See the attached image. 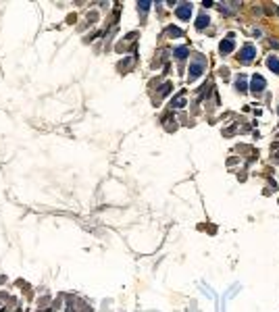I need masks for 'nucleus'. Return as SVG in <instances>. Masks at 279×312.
Here are the masks:
<instances>
[{"label": "nucleus", "mask_w": 279, "mask_h": 312, "mask_svg": "<svg viewBox=\"0 0 279 312\" xmlns=\"http://www.w3.org/2000/svg\"><path fill=\"white\" fill-rule=\"evenodd\" d=\"M202 71H204V65H202V63H192L187 75H190V79H198V77L202 75Z\"/></svg>", "instance_id": "3"}, {"label": "nucleus", "mask_w": 279, "mask_h": 312, "mask_svg": "<svg viewBox=\"0 0 279 312\" xmlns=\"http://www.w3.org/2000/svg\"><path fill=\"white\" fill-rule=\"evenodd\" d=\"M206 25H208V17H206V15H200L198 21H196V29H204Z\"/></svg>", "instance_id": "7"}, {"label": "nucleus", "mask_w": 279, "mask_h": 312, "mask_svg": "<svg viewBox=\"0 0 279 312\" xmlns=\"http://www.w3.org/2000/svg\"><path fill=\"white\" fill-rule=\"evenodd\" d=\"M183 104H186V100H183V98H177V100L173 102V106H183Z\"/></svg>", "instance_id": "12"}, {"label": "nucleus", "mask_w": 279, "mask_h": 312, "mask_svg": "<svg viewBox=\"0 0 279 312\" xmlns=\"http://www.w3.org/2000/svg\"><path fill=\"white\" fill-rule=\"evenodd\" d=\"M219 50H221V54H229L233 50V42H231V35L227 38V40H223L221 42V46H219Z\"/></svg>", "instance_id": "5"}, {"label": "nucleus", "mask_w": 279, "mask_h": 312, "mask_svg": "<svg viewBox=\"0 0 279 312\" xmlns=\"http://www.w3.org/2000/svg\"><path fill=\"white\" fill-rule=\"evenodd\" d=\"M267 67L273 71V73H277V75H279V60L275 56H269L267 58Z\"/></svg>", "instance_id": "6"}, {"label": "nucleus", "mask_w": 279, "mask_h": 312, "mask_svg": "<svg viewBox=\"0 0 279 312\" xmlns=\"http://www.w3.org/2000/svg\"><path fill=\"white\" fill-rule=\"evenodd\" d=\"M138 9H142V11H148V9H150V2H140Z\"/></svg>", "instance_id": "11"}, {"label": "nucleus", "mask_w": 279, "mask_h": 312, "mask_svg": "<svg viewBox=\"0 0 279 312\" xmlns=\"http://www.w3.org/2000/svg\"><path fill=\"white\" fill-rule=\"evenodd\" d=\"M169 35H173V38H179V35H181V29L171 25V27H169Z\"/></svg>", "instance_id": "10"}, {"label": "nucleus", "mask_w": 279, "mask_h": 312, "mask_svg": "<svg viewBox=\"0 0 279 312\" xmlns=\"http://www.w3.org/2000/svg\"><path fill=\"white\" fill-rule=\"evenodd\" d=\"M235 88H237L240 92H244V90H246V79H244V77H240V79L235 81Z\"/></svg>", "instance_id": "9"}, {"label": "nucleus", "mask_w": 279, "mask_h": 312, "mask_svg": "<svg viewBox=\"0 0 279 312\" xmlns=\"http://www.w3.org/2000/svg\"><path fill=\"white\" fill-rule=\"evenodd\" d=\"M254 56H256V48L254 46H244V50L240 52V58H242V60H246V63H248V60H252Z\"/></svg>", "instance_id": "4"}, {"label": "nucleus", "mask_w": 279, "mask_h": 312, "mask_svg": "<svg viewBox=\"0 0 279 312\" xmlns=\"http://www.w3.org/2000/svg\"><path fill=\"white\" fill-rule=\"evenodd\" d=\"M265 85H267V83H265V77H263V75H254V77H252V83H250L252 92H263Z\"/></svg>", "instance_id": "2"}, {"label": "nucleus", "mask_w": 279, "mask_h": 312, "mask_svg": "<svg viewBox=\"0 0 279 312\" xmlns=\"http://www.w3.org/2000/svg\"><path fill=\"white\" fill-rule=\"evenodd\" d=\"M177 17L179 19H183V21H187L190 17H192V4H187V2H183V4H179L177 6Z\"/></svg>", "instance_id": "1"}, {"label": "nucleus", "mask_w": 279, "mask_h": 312, "mask_svg": "<svg viewBox=\"0 0 279 312\" xmlns=\"http://www.w3.org/2000/svg\"><path fill=\"white\" fill-rule=\"evenodd\" d=\"M175 56H177V58H186V56H187V48H186V46L175 48Z\"/></svg>", "instance_id": "8"}]
</instances>
